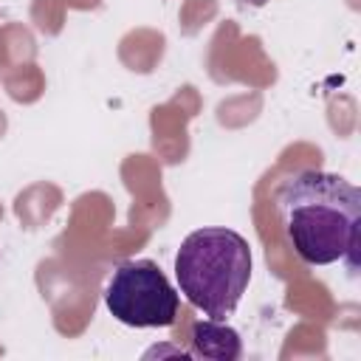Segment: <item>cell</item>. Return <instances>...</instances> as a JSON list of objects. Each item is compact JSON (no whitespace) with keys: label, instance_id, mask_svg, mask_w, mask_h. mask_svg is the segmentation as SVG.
<instances>
[{"label":"cell","instance_id":"6da1fadb","mask_svg":"<svg viewBox=\"0 0 361 361\" xmlns=\"http://www.w3.org/2000/svg\"><path fill=\"white\" fill-rule=\"evenodd\" d=\"M276 209L296 257L307 265L344 259L358 268L361 189L347 178L322 169L290 175L276 192Z\"/></svg>","mask_w":361,"mask_h":361},{"label":"cell","instance_id":"7a4b0ae2","mask_svg":"<svg viewBox=\"0 0 361 361\" xmlns=\"http://www.w3.org/2000/svg\"><path fill=\"white\" fill-rule=\"evenodd\" d=\"M175 279L192 307L209 319L226 322L248 288L251 245L231 228H197L175 254Z\"/></svg>","mask_w":361,"mask_h":361},{"label":"cell","instance_id":"3957f363","mask_svg":"<svg viewBox=\"0 0 361 361\" xmlns=\"http://www.w3.org/2000/svg\"><path fill=\"white\" fill-rule=\"evenodd\" d=\"M178 302V290L152 259L121 262L104 288L110 316L127 327H169L175 324Z\"/></svg>","mask_w":361,"mask_h":361},{"label":"cell","instance_id":"277c9868","mask_svg":"<svg viewBox=\"0 0 361 361\" xmlns=\"http://www.w3.org/2000/svg\"><path fill=\"white\" fill-rule=\"evenodd\" d=\"M243 344L240 333L228 327L226 322L206 319L192 324V355L197 358H214V361H234L240 358Z\"/></svg>","mask_w":361,"mask_h":361}]
</instances>
